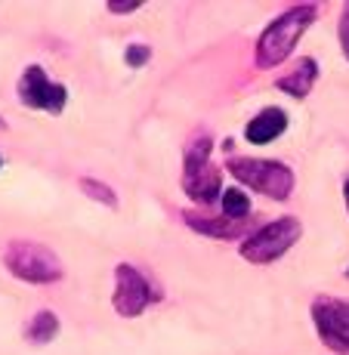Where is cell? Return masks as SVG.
I'll return each mask as SVG.
<instances>
[{"label":"cell","instance_id":"obj_1","mask_svg":"<svg viewBox=\"0 0 349 355\" xmlns=\"http://www.w3.org/2000/svg\"><path fill=\"white\" fill-rule=\"evenodd\" d=\"M316 16H318V6L300 3V6H291L282 16L272 19L263 28V34H259L257 50H254V62L259 71H272V68H278L284 59H291V53L297 50L300 37L309 31Z\"/></svg>","mask_w":349,"mask_h":355},{"label":"cell","instance_id":"obj_2","mask_svg":"<svg viewBox=\"0 0 349 355\" xmlns=\"http://www.w3.org/2000/svg\"><path fill=\"white\" fill-rule=\"evenodd\" d=\"M225 173H232L241 186L254 189V192L272 198V201H287L293 195V186H297L293 170L284 161L272 158H229Z\"/></svg>","mask_w":349,"mask_h":355},{"label":"cell","instance_id":"obj_3","mask_svg":"<svg viewBox=\"0 0 349 355\" xmlns=\"http://www.w3.org/2000/svg\"><path fill=\"white\" fill-rule=\"evenodd\" d=\"M3 266L12 278L25 284H56L65 278L56 250L37 241H10L3 248Z\"/></svg>","mask_w":349,"mask_h":355},{"label":"cell","instance_id":"obj_4","mask_svg":"<svg viewBox=\"0 0 349 355\" xmlns=\"http://www.w3.org/2000/svg\"><path fill=\"white\" fill-rule=\"evenodd\" d=\"M300 238H303V223H300L297 216H278V220H272V223H266V226H259L257 232H250L241 241L238 254L254 266H269V263H275V259H282Z\"/></svg>","mask_w":349,"mask_h":355},{"label":"cell","instance_id":"obj_5","mask_svg":"<svg viewBox=\"0 0 349 355\" xmlns=\"http://www.w3.org/2000/svg\"><path fill=\"white\" fill-rule=\"evenodd\" d=\"M158 300V291L152 288L146 275H142L136 266L118 263L114 266V297L112 306L121 318H139L148 306Z\"/></svg>","mask_w":349,"mask_h":355},{"label":"cell","instance_id":"obj_6","mask_svg":"<svg viewBox=\"0 0 349 355\" xmlns=\"http://www.w3.org/2000/svg\"><path fill=\"white\" fill-rule=\"evenodd\" d=\"M309 312L321 343L337 355H349V300L321 293Z\"/></svg>","mask_w":349,"mask_h":355},{"label":"cell","instance_id":"obj_7","mask_svg":"<svg viewBox=\"0 0 349 355\" xmlns=\"http://www.w3.org/2000/svg\"><path fill=\"white\" fill-rule=\"evenodd\" d=\"M16 96L25 108H34V112H50V114H62L68 105V90L65 84H56L50 80V74L40 65H28L22 71L16 84Z\"/></svg>","mask_w":349,"mask_h":355},{"label":"cell","instance_id":"obj_8","mask_svg":"<svg viewBox=\"0 0 349 355\" xmlns=\"http://www.w3.org/2000/svg\"><path fill=\"white\" fill-rule=\"evenodd\" d=\"M287 112L278 105H266L263 112H257L254 118L244 124V139L250 142V146H269V142H275L278 136L287 130Z\"/></svg>","mask_w":349,"mask_h":355},{"label":"cell","instance_id":"obj_9","mask_svg":"<svg viewBox=\"0 0 349 355\" xmlns=\"http://www.w3.org/2000/svg\"><path fill=\"white\" fill-rule=\"evenodd\" d=\"M182 192L198 204H216L223 198V170L210 164L201 173L182 176Z\"/></svg>","mask_w":349,"mask_h":355},{"label":"cell","instance_id":"obj_10","mask_svg":"<svg viewBox=\"0 0 349 355\" xmlns=\"http://www.w3.org/2000/svg\"><path fill=\"white\" fill-rule=\"evenodd\" d=\"M316 80H318V62L306 56V59H300L291 74H282L275 80V87L282 93H287L291 99H306L312 93V87H316Z\"/></svg>","mask_w":349,"mask_h":355},{"label":"cell","instance_id":"obj_11","mask_svg":"<svg viewBox=\"0 0 349 355\" xmlns=\"http://www.w3.org/2000/svg\"><path fill=\"white\" fill-rule=\"evenodd\" d=\"M186 226L191 232H201L207 238H216V241H232V238H241L248 232V223H235V220H214V216H198V214H182Z\"/></svg>","mask_w":349,"mask_h":355},{"label":"cell","instance_id":"obj_12","mask_svg":"<svg viewBox=\"0 0 349 355\" xmlns=\"http://www.w3.org/2000/svg\"><path fill=\"white\" fill-rule=\"evenodd\" d=\"M210 155H214V139H210L207 130H201V133L191 136L186 152H182V176H191V173L207 170L210 167Z\"/></svg>","mask_w":349,"mask_h":355},{"label":"cell","instance_id":"obj_13","mask_svg":"<svg viewBox=\"0 0 349 355\" xmlns=\"http://www.w3.org/2000/svg\"><path fill=\"white\" fill-rule=\"evenodd\" d=\"M59 315L56 312H50V309H40V312H34L31 315V322L25 324V340H28L31 346H46V343H53V340L59 337Z\"/></svg>","mask_w":349,"mask_h":355},{"label":"cell","instance_id":"obj_14","mask_svg":"<svg viewBox=\"0 0 349 355\" xmlns=\"http://www.w3.org/2000/svg\"><path fill=\"white\" fill-rule=\"evenodd\" d=\"M220 210L225 220H248L250 210H254V204H250L248 192H241V189H223V198H220Z\"/></svg>","mask_w":349,"mask_h":355},{"label":"cell","instance_id":"obj_15","mask_svg":"<svg viewBox=\"0 0 349 355\" xmlns=\"http://www.w3.org/2000/svg\"><path fill=\"white\" fill-rule=\"evenodd\" d=\"M80 192H84L87 198H93V201H99V204H105V207H118V195H114V189L112 186H105V182H99V180H93V176H80Z\"/></svg>","mask_w":349,"mask_h":355},{"label":"cell","instance_id":"obj_16","mask_svg":"<svg viewBox=\"0 0 349 355\" xmlns=\"http://www.w3.org/2000/svg\"><path fill=\"white\" fill-rule=\"evenodd\" d=\"M148 59H152V46H146V44H130L124 50V62L130 68H142Z\"/></svg>","mask_w":349,"mask_h":355},{"label":"cell","instance_id":"obj_17","mask_svg":"<svg viewBox=\"0 0 349 355\" xmlns=\"http://www.w3.org/2000/svg\"><path fill=\"white\" fill-rule=\"evenodd\" d=\"M337 37H340V53H343V56H346V62H349V3H343V10H340Z\"/></svg>","mask_w":349,"mask_h":355},{"label":"cell","instance_id":"obj_18","mask_svg":"<svg viewBox=\"0 0 349 355\" xmlns=\"http://www.w3.org/2000/svg\"><path fill=\"white\" fill-rule=\"evenodd\" d=\"M142 3H108V12H136Z\"/></svg>","mask_w":349,"mask_h":355},{"label":"cell","instance_id":"obj_19","mask_svg":"<svg viewBox=\"0 0 349 355\" xmlns=\"http://www.w3.org/2000/svg\"><path fill=\"white\" fill-rule=\"evenodd\" d=\"M343 201H346V210H349V180L343 182Z\"/></svg>","mask_w":349,"mask_h":355},{"label":"cell","instance_id":"obj_20","mask_svg":"<svg viewBox=\"0 0 349 355\" xmlns=\"http://www.w3.org/2000/svg\"><path fill=\"white\" fill-rule=\"evenodd\" d=\"M0 167H3V158H0Z\"/></svg>","mask_w":349,"mask_h":355},{"label":"cell","instance_id":"obj_21","mask_svg":"<svg viewBox=\"0 0 349 355\" xmlns=\"http://www.w3.org/2000/svg\"><path fill=\"white\" fill-rule=\"evenodd\" d=\"M346 278H349V269H346Z\"/></svg>","mask_w":349,"mask_h":355}]
</instances>
